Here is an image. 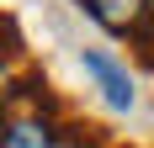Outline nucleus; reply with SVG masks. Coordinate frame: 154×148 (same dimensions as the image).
I'll return each instance as SVG.
<instances>
[{
    "label": "nucleus",
    "mask_w": 154,
    "mask_h": 148,
    "mask_svg": "<svg viewBox=\"0 0 154 148\" xmlns=\"http://www.w3.org/2000/svg\"><path fill=\"white\" fill-rule=\"evenodd\" d=\"M138 48H143V58L154 64V16H149V21L138 27Z\"/></svg>",
    "instance_id": "423d86ee"
},
{
    "label": "nucleus",
    "mask_w": 154,
    "mask_h": 148,
    "mask_svg": "<svg viewBox=\"0 0 154 148\" xmlns=\"http://www.w3.org/2000/svg\"><path fill=\"white\" fill-rule=\"evenodd\" d=\"M80 69L91 74V85L101 90V101H106L112 111H133L138 90H133V74H128V64L117 58V53H106V48H85V53H80Z\"/></svg>",
    "instance_id": "f257e3e1"
},
{
    "label": "nucleus",
    "mask_w": 154,
    "mask_h": 148,
    "mask_svg": "<svg viewBox=\"0 0 154 148\" xmlns=\"http://www.w3.org/2000/svg\"><path fill=\"white\" fill-rule=\"evenodd\" d=\"M85 11L106 32H133L138 37V27L154 16V0H85Z\"/></svg>",
    "instance_id": "f03ea898"
},
{
    "label": "nucleus",
    "mask_w": 154,
    "mask_h": 148,
    "mask_svg": "<svg viewBox=\"0 0 154 148\" xmlns=\"http://www.w3.org/2000/svg\"><path fill=\"white\" fill-rule=\"evenodd\" d=\"M53 148H101V143H96V127H59Z\"/></svg>",
    "instance_id": "20e7f679"
},
{
    "label": "nucleus",
    "mask_w": 154,
    "mask_h": 148,
    "mask_svg": "<svg viewBox=\"0 0 154 148\" xmlns=\"http://www.w3.org/2000/svg\"><path fill=\"white\" fill-rule=\"evenodd\" d=\"M59 122L53 117H0V148H53Z\"/></svg>",
    "instance_id": "7ed1b4c3"
},
{
    "label": "nucleus",
    "mask_w": 154,
    "mask_h": 148,
    "mask_svg": "<svg viewBox=\"0 0 154 148\" xmlns=\"http://www.w3.org/2000/svg\"><path fill=\"white\" fill-rule=\"evenodd\" d=\"M21 58V43H11V48H0V106H5V90H11V64Z\"/></svg>",
    "instance_id": "39448f33"
}]
</instances>
